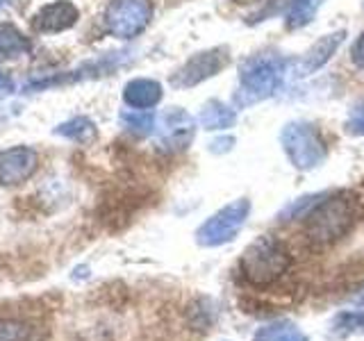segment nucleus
I'll return each mask as SVG.
<instances>
[{
	"label": "nucleus",
	"instance_id": "obj_1",
	"mask_svg": "<svg viewBox=\"0 0 364 341\" xmlns=\"http://www.w3.org/2000/svg\"><path fill=\"white\" fill-rule=\"evenodd\" d=\"M289 266V250L269 234L257 237L253 244H248L239 259V271H242L244 280L255 287H267V284L280 280Z\"/></svg>",
	"mask_w": 364,
	"mask_h": 341
},
{
	"label": "nucleus",
	"instance_id": "obj_2",
	"mask_svg": "<svg viewBox=\"0 0 364 341\" xmlns=\"http://www.w3.org/2000/svg\"><path fill=\"white\" fill-rule=\"evenodd\" d=\"M287 64L280 55H253L239 66V94L237 105H250V102L264 100L276 94L280 87Z\"/></svg>",
	"mask_w": 364,
	"mask_h": 341
},
{
	"label": "nucleus",
	"instance_id": "obj_3",
	"mask_svg": "<svg viewBox=\"0 0 364 341\" xmlns=\"http://www.w3.org/2000/svg\"><path fill=\"white\" fill-rule=\"evenodd\" d=\"M353 202L344 196L323 198L316 207L305 216L307 237L316 244H333L344 237L353 225Z\"/></svg>",
	"mask_w": 364,
	"mask_h": 341
},
{
	"label": "nucleus",
	"instance_id": "obj_4",
	"mask_svg": "<svg viewBox=\"0 0 364 341\" xmlns=\"http://www.w3.org/2000/svg\"><path fill=\"white\" fill-rule=\"evenodd\" d=\"M280 144L287 153L289 162L299 170H312L318 164H323V159L328 155L326 141L321 139L312 123L305 121H291L282 128L280 132Z\"/></svg>",
	"mask_w": 364,
	"mask_h": 341
},
{
	"label": "nucleus",
	"instance_id": "obj_5",
	"mask_svg": "<svg viewBox=\"0 0 364 341\" xmlns=\"http://www.w3.org/2000/svg\"><path fill=\"white\" fill-rule=\"evenodd\" d=\"M250 214V200L237 198L230 205H225L219 212H214L196 230V242L203 248H216L223 244L235 242V237L244 227Z\"/></svg>",
	"mask_w": 364,
	"mask_h": 341
},
{
	"label": "nucleus",
	"instance_id": "obj_6",
	"mask_svg": "<svg viewBox=\"0 0 364 341\" xmlns=\"http://www.w3.org/2000/svg\"><path fill=\"white\" fill-rule=\"evenodd\" d=\"M151 0H112L105 11V26L119 39H132L151 23Z\"/></svg>",
	"mask_w": 364,
	"mask_h": 341
},
{
	"label": "nucleus",
	"instance_id": "obj_7",
	"mask_svg": "<svg viewBox=\"0 0 364 341\" xmlns=\"http://www.w3.org/2000/svg\"><path fill=\"white\" fill-rule=\"evenodd\" d=\"M228 62H230V53H228V48H221V45L219 48L196 53L180 66V71L173 75L171 82H173V87H178V89L196 87V85L205 82V80L214 77L219 71H223Z\"/></svg>",
	"mask_w": 364,
	"mask_h": 341
},
{
	"label": "nucleus",
	"instance_id": "obj_8",
	"mask_svg": "<svg viewBox=\"0 0 364 341\" xmlns=\"http://www.w3.org/2000/svg\"><path fill=\"white\" fill-rule=\"evenodd\" d=\"M39 168V155L30 146L0 151V187H16L28 182Z\"/></svg>",
	"mask_w": 364,
	"mask_h": 341
},
{
	"label": "nucleus",
	"instance_id": "obj_9",
	"mask_svg": "<svg viewBox=\"0 0 364 341\" xmlns=\"http://www.w3.org/2000/svg\"><path fill=\"white\" fill-rule=\"evenodd\" d=\"M80 18V9L68 0H55L50 5H43L34 16V30L39 32H64L73 28Z\"/></svg>",
	"mask_w": 364,
	"mask_h": 341
},
{
	"label": "nucleus",
	"instance_id": "obj_10",
	"mask_svg": "<svg viewBox=\"0 0 364 341\" xmlns=\"http://www.w3.org/2000/svg\"><path fill=\"white\" fill-rule=\"evenodd\" d=\"M162 146L171 148V151H180L187 148L191 136H193V119L187 112H182L180 107H171L162 117Z\"/></svg>",
	"mask_w": 364,
	"mask_h": 341
},
{
	"label": "nucleus",
	"instance_id": "obj_11",
	"mask_svg": "<svg viewBox=\"0 0 364 341\" xmlns=\"http://www.w3.org/2000/svg\"><path fill=\"white\" fill-rule=\"evenodd\" d=\"M344 37H346V32L337 30L333 34H326V37H321L314 45H310V48L305 50V55L299 60V64H296V71H299V75H312L321 66H326L330 62V57H333L339 45L344 43Z\"/></svg>",
	"mask_w": 364,
	"mask_h": 341
},
{
	"label": "nucleus",
	"instance_id": "obj_12",
	"mask_svg": "<svg viewBox=\"0 0 364 341\" xmlns=\"http://www.w3.org/2000/svg\"><path fill=\"white\" fill-rule=\"evenodd\" d=\"M123 100L132 109H151L162 100V85L148 77L132 80L123 89Z\"/></svg>",
	"mask_w": 364,
	"mask_h": 341
},
{
	"label": "nucleus",
	"instance_id": "obj_13",
	"mask_svg": "<svg viewBox=\"0 0 364 341\" xmlns=\"http://www.w3.org/2000/svg\"><path fill=\"white\" fill-rule=\"evenodd\" d=\"M198 121L205 130H228L237 123V112L221 100H208L200 107Z\"/></svg>",
	"mask_w": 364,
	"mask_h": 341
},
{
	"label": "nucleus",
	"instance_id": "obj_14",
	"mask_svg": "<svg viewBox=\"0 0 364 341\" xmlns=\"http://www.w3.org/2000/svg\"><path fill=\"white\" fill-rule=\"evenodd\" d=\"M253 341H310V339H307V335L294 321L280 318V321H271L267 325H262L253 335Z\"/></svg>",
	"mask_w": 364,
	"mask_h": 341
},
{
	"label": "nucleus",
	"instance_id": "obj_15",
	"mask_svg": "<svg viewBox=\"0 0 364 341\" xmlns=\"http://www.w3.org/2000/svg\"><path fill=\"white\" fill-rule=\"evenodd\" d=\"M30 39L14 26H0V60H14L30 53Z\"/></svg>",
	"mask_w": 364,
	"mask_h": 341
},
{
	"label": "nucleus",
	"instance_id": "obj_16",
	"mask_svg": "<svg viewBox=\"0 0 364 341\" xmlns=\"http://www.w3.org/2000/svg\"><path fill=\"white\" fill-rule=\"evenodd\" d=\"M350 335H364V310H344L330 323V337L346 339Z\"/></svg>",
	"mask_w": 364,
	"mask_h": 341
},
{
	"label": "nucleus",
	"instance_id": "obj_17",
	"mask_svg": "<svg viewBox=\"0 0 364 341\" xmlns=\"http://www.w3.org/2000/svg\"><path fill=\"white\" fill-rule=\"evenodd\" d=\"M321 5H323V0H291L287 16H284L287 30H301L307 23H312V18L316 16V11Z\"/></svg>",
	"mask_w": 364,
	"mask_h": 341
},
{
	"label": "nucleus",
	"instance_id": "obj_18",
	"mask_svg": "<svg viewBox=\"0 0 364 341\" xmlns=\"http://www.w3.org/2000/svg\"><path fill=\"white\" fill-rule=\"evenodd\" d=\"M34 328L32 323L14 316H0V341H32Z\"/></svg>",
	"mask_w": 364,
	"mask_h": 341
},
{
	"label": "nucleus",
	"instance_id": "obj_19",
	"mask_svg": "<svg viewBox=\"0 0 364 341\" xmlns=\"http://www.w3.org/2000/svg\"><path fill=\"white\" fill-rule=\"evenodd\" d=\"M57 134L66 136V139H73V141H91L96 136V125L94 121H89L85 117H77V119H71L62 125H57L55 128Z\"/></svg>",
	"mask_w": 364,
	"mask_h": 341
},
{
	"label": "nucleus",
	"instance_id": "obj_20",
	"mask_svg": "<svg viewBox=\"0 0 364 341\" xmlns=\"http://www.w3.org/2000/svg\"><path fill=\"white\" fill-rule=\"evenodd\" d=\"M121 123L123 128L132 132V134H139V136H146L155 130V114L151 112H136V109H128L121 114Z\"/></svg>",
	"mask_w": 364,
	"mask_h": 341
},
{
	"label": "nucleus",
	"instance_id": "obj_21",
	"mask_svg": "<svg viewBox=\"0 0 364 341\" xmlns=\"http://www.w3.org/2000/svg\"><path fill=\"white\" fill-rule=\"evenodd\" d=\"M326 198V193H316V196H305V198H299L296 202L287 205L282 212V221H289V219H301V216H307L310 214L318 202Z\"/></svg>",
	"mask_w": 364,
	"mask_h": 341
},
{
	"label": "nucleus",
	"instance_id": "obj_22",
	"mask_svg": "<svg viewBox=\"0 0 364 341\" xmlns=\"http://www.w3.org/2000/svg\"><path fill=\"white\" fill-rule=\"evenodd\" d=\"M348 132L353 134H362L364 136V102H360V105L350 112V117H348Z\"/></svg>",
	"mask_w": 364,
	"mask_h": 341
},
{
	"label": "nucleus",
	"instance_id": "obj_23",
	"mask_svg": "<svg viewBox=\"0 0 364 341\" xmlns=\"http://www.w3.org/2000/svg\"><path fill=\"white\" fill-rule=\"evenodd\" d=\"M350 60L358 68H364V32L350 45Z\"/></svg>",
	"mask_w": 364,
	"mask_h": 341
},
{
	"label": "nucleus",
	"instance_id": "obj_24",
	"mask_svg": "<svg viewBox=\"0 0 364 341\" xmlns=\"http://www.w3.org/2000/svg\"><path fill=\"white\" fill-rule=\"evenodd\" d=\"M11 91H14V82H11V77L5 71H0V98L9 96Z\"/></svg>",
	"mask_w": 364,
	"mask_h": 341
},
{
	"label": "nucleus",
	"instance_id": "obj_25",
	"mask_svg": "<svg viewBox=\"0 0 364 341\" xmlns=\"http://www.w3.org/2000/svg\"><path fill=\"white\" fill-rule=\"evenodd\" d=\"M235 144L232 136H225V139H219V141H214L212 146H216L214 151H230V146Z\"/></svg>",
	"mask_w": 364,
	"mask_h": 341
},
{
	"label": "nucleus",
	"instance_id": "obj_26",
	"mask_svg": "<svg viewBox=\"0 0 364 341\" xmlns=\"http://www.w3.org/2000/svg\"><path fill=\"white\" fill-rule=\"evenodd\" d=\"M5 3H7V0H0V7H3V5H5Z\"/></svg>",
	"mask_w": 364,
	"mask_h": 341
}]
</instances>
